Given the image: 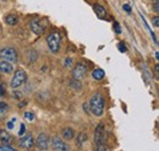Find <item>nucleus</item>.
Segmentation results:
<instances>
[{"label":"nucleus","mask_w":159,"mask_h":151,"mask_svg":"<svg viewBox=\"0 0 159 151\" xmlns=\"http://www.w3.org/2000/svg\"><path fill=\"white\" fill-rule=\"evenodd\" d=\"M104 106H105V100L103 97V95L100 92H96L91 97L89 100V110L92 114L100 117L104 113Z\"/></svg>","instance_id":"f257e3e1"},{"label":"nucleus","mask_w":159,"mask_h":151,"mask_svg":"<svg viewBox=\"0 0 159 151\" xmlns=\"http://www.w3.org/2000/svg\"><path fill=\"white\" fill-rule=\"evenodd\" d=\"M47 43L49 49L53 53H58L60 51V46H61V36L59 32H52L48 35L47 37Z\"/></svg>","instance_id":"f03ea898"},{"label":"nucleus","mask_w":159,"mask_h":151,"mask_svg":"<svg viewBox=\"0 0 159 151\" xmlns=\"http://www.w3.org/2000/svg\"><path fill=\"white\" fill-rule=\"evenodd\" d=\"M0 57L2 58L4 60L6 61H12V63H16L19 60V56H17V52L15 48L12 47H6V48H2L0 49Z\"/></svg>","instance_id":"7ed1b4c3"},{"label":"nucleus","mask_w":159,"mask_h":151,"mask_svg":"<svg viewBox=\"0 0 159 151\" xmlns=\"http://www.w3.org/2000/svg\"><path fill=\"white\" fill-rule=\"evenodd\" d=\"M26 80H27V74H26V71L22 70V69H19V70H16V73L14 74V77H12V80H11V82H10V86H11L12 89H17V87L22 86V85L26 82Z\"/></svg>","instance_id":"20e7f679"},{"label":"nucleus","mask_w":159,"mask_h":151,"mask_svg":"<svg viewBox=\"0 0 159 151\" xmlns=\"http://www.w3.org/2000/svg\"><path fill=\"white\" fill-rule=\"evenodd\" d=\"M86 74H87V68H86L84 64L79 63V64L75 65V68H74V70H72V76H74L75 80L81 81V80L86 76Z\"/></svg>","instance_id":"39448f33"},{"label":"nucleus","mask_w":159,"mask_h":151,"mask_svg":"<svg viewBox=\"0 0 159 151\" xmlns=\"http://www.w3.org/2000/svg\"><path fill=\"white\" fill-rule=\"evenodd\" d=\"M20 148L22 149H26V150H30L33 148L34 145V140H33V135L32 134H26L23 135L20 139V143H19Z\"/></svg>","instance_id":"423d86ee"},{"label":"nucleus","mask_w":159,"mask_h":151,"mask_svg":"<svg viewBox=\"0 0 159 151\" xmlns=\"http://www.w3.org/2000/svg\"><path fill=\"white\" fill-rule=\"evenodd\" d=\"M94 141H96V145H103L105 143V135H104V124L99 123L96 133H94Z\"/></svg>","instance_id":"0eeeda50"},{"label":"nucleus","mask_w":159,"mask_h":151,"mask_svg":"<svg viewBox=\"0 0 159 151\" xmlns=\"http://www.w3.org/2000/svg\"><path fill=\"white\" fill-rule=\"evenodd\" d=\"M52 144H53V148L55 149V151H70V146L58 136L52 139Z\"/></svg>","instance_id":"6e6552de"},{"label":"nucleus","mask_w":159,"mask_h":151,"mask_svg":"<svg viewBox=\"0 0 159 151\" xmlns=\"http://www.w3.org/2000/svg\"><path fill=\"white\" fill-rule=\"evenodd\" d=\"M37 146L39 150H47L49 148V136L45 133H40L37 138Z\"/></svg>","instance_id":"1a4fd4ad"},{"label":"nucleus","mask_w":159,"mask_h":151,"mask_svg":"<svg viewBox=\"0 0 159 151\" xmlns=\"http://www.w3.org/2000/svg\"><path fill=\"white\" fill-rule=\"evenodd\" d=\"M0 140L4 145H11L14 143V138L9 132H6L5 129H0Z\"/></svg>","instance_id":"9d476101"},{"label":"nucleus","mask_w":159,"mask_h":151,"mask_svg":"<svg viewBox=\"0 0 159 151\" xmlns=\"http://www.w3.org/2000/svg\"><path fill=\"white\" fill-rule=\"evenodd\" d=\"M30 27H31V31L33 33H36V35H42L44 32V27L40 25V22L37 21V20H32L30 22Z\"/></svg>","instance_id":"9b49d317"},{"label":"nucleus","mask_w":159,"mask_h":151,"mask_svg":"<svg viewBox=\"0 0 159 151\" xmlns=\"http://www.w3.org/2000/svg\"><path fill=\"white\" fill-rule=\"evenodd\" d=\"M0 71L4 74H10L14 71V66L11 65V63L2 60V61H0Z\"/></svg>","instance_id":"f8f14e48"},{"label":"nucleus","mask_w":159,"mask_h":151,"mask_svg":"<svg viewBox=\"0 0 159 151\" xmlns=\"http://www.w3.org/2000/svg\"><path fill=\"white\" fill-rule=\"evenodd\" d=\"M93 9H94V12L97 14V16H98L99 19H104V17L107 16V10H105L104 6H102L99 4H94Z\"/></svg>","instance_id":"ddd939ff"},{"label":"nucleus","mask_w":159,"mask_h":151,"mask_svg":"<svg viewBox=\"0 0 159 151\" xmlns=\"http://www.w3.org/2000/svg\"><path fill=\"white\" fill-rule=\"evenodd\" d=\"M5 22L10 26H15V25L19 23V16L15 15V14H9V15L5 16Z\"/></svg>","instance_id":"4468645a"},{"label":"nucleus","mask_w":159,"mask_h":151,"mask_svg":"<svg viewBox=\"0 0 159 151\" xmlns=\"http://www.w3.org/2000/svg\"><path fill=\"white\" fill-rule=\"evenodd\" d=\"M62 138L65 139V140H72L74 139V130L71 129V128H65L64 130H62Z\"/></svg>","instance_id":"2eb2a0df"},{"label":"nucleus","mask_w":159,"mask_h":151,"mask_svg":"<svg viewBox=\"0 0 159 151\" xmlns=\"http://www.w3.org/2000/svg\"><path fill=\"white\" fill-rule=\"evenodd\" d=\"M7 110H9V106L4 102H0V120H2L5 118V115L7 113Z\"/></svg>","instance_id":"dca6fc26"},{"label":"nucleus","mask_w":159,"mask_h":151,"mask_svg":"<svg viewBox=\"0 0 159 151\" xmlns=\"http://www.w3.org/2000/svg\"><path fill=\"white\" fill-rule=\"evenodd\" d=\"M105 75V73H104V70H102V69H96V70H93V73H92V76H93V79L94 80H102L103 77Z\"/></svg>","instance_id":"f3484780"},{"label":"nucleus","mask_w":159,"mask_h":151,"mask_svg":"<svg viewBox=\"0 0 159 151\" xmlns=\"http://www.w3.org/2000/svg\"><path fill=\"white\" fill-rule=\"evenodd\" d=\"M70 87L71 89H74V90H81L82 89V85H81V81L79 80H75V79H72V80H70Z\"/></svg>","instance_id":"a211bd4d"},{"label":"nucleus","mask_w":159,"mask_h":151,"mask_svg":"<svg viewBox=\"0 0 159 151\" xmlns=\"http://www.w3.org/2000/svg\"><path fill=\"white\" fill-rule=\"evenodd\" d=\"M86 141H87V134H84V133H80L79 136H77V144H79V146H82Z\"/></svg>","instance_id":"6ab92c4d"},{"label":"nucleus","mask_w":159,"mask_h":151,"mask_svg":"<svg viewBox=\"0 0 159 151\" xmlns=\"http://www.w3.org/2000/svg\"><path fill=\"white\" fill-rule=\"evenodd\" d=\"M0 151H17L16 149H14V148H11L10 145H0Z\"/></svg>","instance_id":"aec40b11"},{"label":"nucleus","mask_w":159,"mask_h":151,"mask_svg":"<svg viewBox=\"0 0 159 151\" xmlns=\"http://www.w3.org/2000/svg\"><path fill=\"white\" fill-rule=\"evenodd\" d=\"M23 117H25L26 119H28V120H33V119H34V114L31 113V112H25Z\"/></svg>","instance_id":"412c9836"},{"label":"nucleus","mask_w":159,"mask_h":151,"mask_svg":"<svg viewBox=\"0 0 159 151\" xmlns=\"http://www.w3.org/2000/svg\"><path fill=\"white\" fill-rule=\"evenodd\" d=\"M114 30H115V32L116 33H120L121 32V27H120V25H119V22H114Z\"/></svg>","instance_id":"4be33fe9"},{"label":"nucleus","mask_w":159,"mask_h":151,"mask_svg":"<svg viewBox=\"0 0 159 151\" xmlns=\"http://www.w3.org/2000/svg\"><path fill=\"white\" fill-rule=\"evenodd\" d=\"M122 9H124V10H125L127 14H130V12L132 11V10H131V6H130L129 4H124V5H122Z\"/></svg>","instance_id":"5701e85b"},{"label":"nucleus","mask_w":159,"mask_h":151,"mask_svg":"<svg viewBox=\"0 0 159 151\" xmlns=\"http://www.w3.org/2000/svg\"><path fill=\"white\" fill-rule=\"evenodd\" d=\"M15 122H16V118H12V119L7 123V128H9V129H12V128H14V123H15Z\"/></svg>","instance_id":"b1692460"},{"label":"nucleus","mask_w":159,"mask_h":151,"mask_svg":"<svg viewBox=\"0 0 159 151\" xmlns=\"http://www.w3.org/2000/svg\"><path fill=\"white\" fill-rule=\"evenodd\" d=\"M118 48L120 49V52H122V53L126 52V46H125L124 43H119V44H118Z\"/></svg>","instance_id":"393cba45"},{"label":"nucleus","mask_w":159,"mask_h":151,"mask_svg":"<svg viewBox=\"0 0 159 151\" xmlns=\"http://www.w3.org/2000/svg\"><path fill=\"white\" fill-rule=\"evenodd\" d=\"M96 151H107V146H105V144H103V145H97Z\"/></svg>","instance_id":"a878e982"},{"label":"nucleus","mask_w":159,"mask_h":151,"mask_svg":"<svg viewBox=\"0 0 159 151\" xmlns=\"http://www.w3.org/2000/svg\"><path fill=\"white\" fill-rule=\"evenodd\" d=\"M153 9H154V12H156V14H158L159 12V1H154Z\"/></svg>","instance_id":"bb28decb"},{"label":"nucleus","mask_w":159,"mask_h":151,"mask_svg":"<svg viewBox=\"0 0 159 151\" xmlns=\"http://www.w3.org/2000/svg\"><path fill=\"white\" fill-rule=\"evenodd\" d=\"M152 21H153V25H154L156 27H158V26H159V17H158V16L153 17V20H152Z\"/></svg>","instance_id":"cd10ccee"},{"label":"nucleus","mask_w":159,"mask_h":151,"mask_svg":"<svg viewBox=\"0 0 159 151\" xmlns=\"http://www.w3.org/2000/svg\"><path fill=\"white\" fill-rule=\"evenodd\" d=\"M19 134H20V135H23V134H25V124H21V130Z\"/></svg>","instance_id":"c85d7f7f"},{"label":"nucleus","mask_w":159,"mask_h":151,"mask_svg":"<svg viewBox=\"0 0 159 151\" xmlns=\"http://www.w3.org/2000/svg\"><path fill=\"white\" fill-rule=\"evenodd\" d=\"M71 63H72V61H71V59H70V58H69V59H66V63H65V66H69V65H70Z\"/></svg>","instance_id":"c756f323"},{"label":"nucleus","mask_w":159,"mask_h":151,"mask_svg":"<svg viewBox=\"0 0 159 151\" xmlns=\"http://www.w3.org/2000/svg\"><path fill=\"white\" fill-rule=\"evenodd\" d=\"M4 92H5V91H4V87H2V86H0V96H2Z\"/></svg>","instance_id":"7c9ffc66"},{"label":"nucleus","mask_w":159,"mask_h":151,"mask_svg":"<svg viewBox=\"0 0 159 151\" xmlns=\"http://www.w3.org/2000/svg\"><path fill=\"white\" fill-rule=\"evenodd\" d=\"M153 1H158V0H153Z\"/></svg>","instance_id":"2f4dec72"},{"label":"nucleus","mask_w":159,"mask_h":151,"mask_svg":"<svg viewBox=\"0 0 159 151\" xmlns=\"http://www.w3.org/2000/svg\"><path fill=\"white\" fill-rule=\"evenodd\" d=\"M0 79H1V77H0Z\"/></svg>","instance_id":"473e14b6"}]
</instances>
